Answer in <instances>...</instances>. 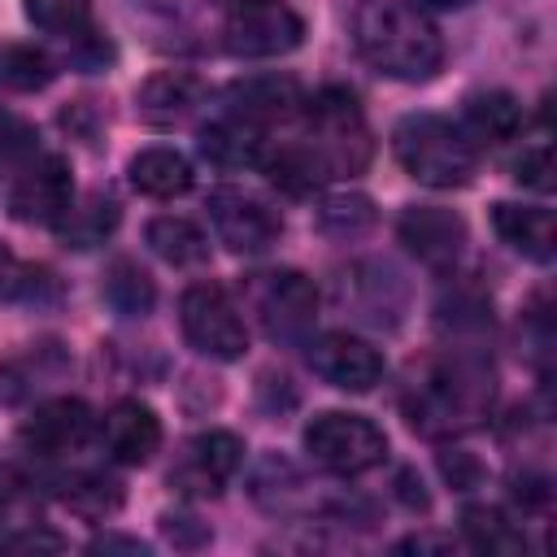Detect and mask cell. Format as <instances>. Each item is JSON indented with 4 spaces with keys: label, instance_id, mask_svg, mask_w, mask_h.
I'll use <instances>...</instances> for the list:
<instances>
[{
    "label": "cell",
    "instance_id": "6da1fadb",
    "mask_svg": "<svg viewBox=\"0 0 557 557\" xmlns=\"http://www.w3.org/2000/svg\"><path fill=\"white\" fill-rule=\"evenodd\" d=\"M352 44L370 70L396 83H426L444 65L435 22L409 0H361L352 13Z\"/></svg>",
    "mask_w": 557,
    "mask_h": 557
},
{
    "label": "cell",
    "instance_id": "7a4b0ae2",
    "mask_svg": "<svg viewBox=\"0 0 557 557\" xmlns=\"http://www.w3.org/2000/svg\"><path fill=\"white\" fill-rule=\"evenodd\" d=\"M392 152L409 178H418L422 187H440V191L466 187L479 165L474 144L461 135V126H453L440 113L400 117L392 131Z\"/></svg>",
    "mask_w": 557,
    "mask_h": 557
},
{
    "label": "cell",
    "instance_id": "3957f363",
    "mask_svg": "<svg viewBox=\"0 0 557 557\" xmlns=\"http://www.w3.org/2000/svg\"><path fill=\"white\" fill-rule=\"evenodd\" d=\"M309 152L322 170V178H339V174H361L374 144H370V126L361 117V104L348 87H322L309 104Z\"/></svg>",
    "mask_w": 557,
    "mask_h": 557
},
{
    "label": "cell",
    "instance_id": "277c9868",
    "mask_svg": "<svg viewBox=\"0 0 557 557\" xmlns=\"http://www.w3.org/2000/svg\"><path fill=\"white\" fill-rule=\"evenodd\" d=\"M309 457L331 474H366L387 457V435L361 413H318L305 426Z\"/></svg>",
    "mask_w": 557,
    "mask_h": 557
},
{
    "label": "cell",
    "instance_id": "5b68a950",
    "mask_svg": "<svg viewBox=\"0 0 557 557\" xmlns=\"http://www.w3.org/2000/svg\"><path fill=\"white\" fill-rule=\"evenodd\" d=\"M178 322L187 344L213 361H235L248 352V326L235 300L226 296V287L218 283H191L178 300Z\"/></svg>",
    "mask_w": 557,
    "mask_h": 557
},
{
    "label": "cell",
    "instance_id": "8992f818",
    "mask_svg": "<svg viewBox=\"0 0 557 557\" xmlns=\"http://www.w3.org/2000/svg\"><path fill=\"white\" fill-rule=\"evenodd\" d=\"M222 35H226V52L231 57L265 61V57H283V52L300 48L305 22L283 0H239L226 13V30Z\"/></svg>",
    "mask_w": 557,
    "mask_h": 557
},
{
    "label": "cell",
    "instance_id": "52a82bcc",
    "mask_svg": "<svg viewBox=\"0 0 557 557\" xmlns=\"http://www.w3.org/2000/svg\"><path fill=\"white\" fill-rule=\"evenodd\" d=\"M252 313L270 339H300L318 313V287L300 270H270L252 283Z\"/></svg>",
    "mask_w": 557,
    "mask_h": 557
},
{
    "label": "cell",
    "instance_id": "ba28073f",
    "mask_svg": "<svg viewBox=\"0 0 557 557\" xmlns=\"http://www.w3.org/2000/svg\"><path fill=\"white\" fill-rule=\"evenodd\" d=\"M209 218H213L218 239L231 252H244V257L274 248L278 235H283V218L265 200H257L248 191H235V187H218L209 196Z\"/></svg>",
    "mask_w": 557,
    "mask_h": 557
},
{
    "label": "cell",
    "instance_id": "9c48e42d",
    "mask_svg": "<svg viewBox=\"0 0 557 557\" xmlns=\"http://www.w3.org/2000/svg\"><path fill=\"white\" fill-rule=\"evenodd\" d=\"M239 461H244L239 435H231V431H205V435H196L183 448L178 466L170 470V487H178L183 496H218L222 483L239 470Z\"/></svg>",
    "mask_w": 557,
    "mask_h": 557
},
{
    "label": "cell",
    "instance_id": "30bf717a",
    "mask_svg": "<svg viewBox=\"0 0 557 557\" xmlns=\"http://www.w3.org/2000/svg\"><path fill=\"white\" fill-rule=\"evenodd\" d=\"M309 366L322 383L339 387V392H370L383 379V357L374 344H366L361 335L348 331H331L322 339L309 344Z\"/></svg>",
    "mask_w": 557,
    "mask_h": 557
},
{
    "label": "cell",
    "instance_id": "8fae6325",
    "mask_svg": "<svg viewBox=\"0 0 557 557\" xmlns=\"http://www.w3.org/2000/svg\"><path fill=\"white\" fill-rule=\"evenodd\" d=\"M396 235L426 265H453L461 257V248H466L461 213L440 209V205H409L400 213V222H396Z\"/></svg>",
    "mask_w": 557,
    "mask_h": 557
},
{
    "label": "cell",
    "instance_id": "7c38bea8",
    "mask_svg": "<svg viewBox=\"0 0 557 557\" xmlns=\"http://www.w3.org/2000/svg\"><path fill=\"white\" fill-rule=\"evenodd\" d=\"M74 200V183H70V165L61 157H44L35 161L9 191V213L17 222H61V213Z\"/></svg>",
    "mask_w": 557,
    "mask_h": 557
},
{
    "label": "cell",
    "instance_id": "4fadbf2b",
    "mask_svg": "<svg viewBox=\"0 0 557 557\" xmlns=\"http://www.w3.org/2000/svg\"><path fill=\"white\" fill-rule=\"evenodd\" d=\"M205 104V83L187 70H157L135 87V113L148 126H183Z\"/></svg>",
    "mask_w": 557,
    "mask_h": 557
},
{
    "label": "cell",
    "instance_id": "5bb4252c",
    "mask_svg": "<svg viewBox=\"0 0 557 557\" xmlns=\"http://www.w3.org/2000/svg\"><path fill=\"white\" fill-rule=\"evenodd\" d=\"M104 448L113 461L122 466H144L152 461V453L161 448V418L152 405L144 400H117L109 413H104Z\"/></svg>",
    "mask_w": 557,
    "mask_h": 557
},
{
    "label": "cell",
    "instance_id": "9a60e30c",
    "mask_svg": "<svg viewBox=\"0 0 557 557\" xmlns=\"http://www.w3.org/2000/svg\"><path fill=\"white\" fill-rule=\"evenodd\" d=\"M87 435H91V409H87L78 396L44 400V405L22 422V440H26L35 453H48V457L78 448Z\"/></svg>",
    "mask_w": 557,
    "mask_h": 557
},
{
    "label": "cell",
    "instance_id": "2e32d148",
    "mask_svg": "<svg viewBox=\"0 0 557 557\" xmlns=\"http://www.w3.org/2000/svg\"><path fill=\"white\" fill-rule=\"evenodd\" d=\"M305 100H300V83L287 78V74H252V78H239L231 87V113L252 122V126H265V122H278L287 113H296Z\"/></svg>",
    "mask_w": 557,
    "mask_h": 557
},
{
    "label": "cell",
    "instance_id": "e0dca14e",
    "mask_svg": "<svg viewBox=\"0 0 557 557\" xmlns=\"http://www.w3.org/2000/svg\"><path fill=\"white\" fill-rule=\"evenodd\" d=\"M492 226H496V235H500L513 252H522L527 261H540V265H548V261H553L557 226H553V213H548V209H535V205H509V200H500V205L492 209Z\"/></svg>",
    "mask_w": 557,
    "mask_h": 557
},
{
    "label": "cell",
    "instance_id": "ac0fdd59",
    "mask_svg": "<svg viewBox=\"0 0 557 557\" xmlns=\"http://www.w3.org/2000/svg\"><path fill=\"white\" fill-rule=\"evenodd\" d=\"M522 131V104L509 96V91H474L466 96V109H461V135L470 144H505Z\"/></svg>",
    "mask_w": 557,
    "mask_h": 557
},
{
    "label": "cell",
    "instance_id": "d6986e66",
    "mask_svg": "<svg viewBox=\"0 0 557 557\" xmlns=\"http://www.w3.org/2000/svg\"><path fill=\"white\" fill-rule=\"evenodd\" d=\"M200 157L218 170H248V165H261L265 148H261V126L244 122V117H222L213 126L200 131Z\"/></svg>",
    "mask_w": 557,
    "mask_h": 557
},
{
    "label": "cell",
    "instance_id": "ffe728a7",
    "mask_svg": "<svg viewBox=\"0 0 557 557\" xmlns=\"http://www.w3.org/2000/svg\"><path fill=\"white\" fill-rule=\"evenodd\" d=\"M131 174V187L139 196H152V200H174L191 187V161L174 148H144L131 157L126 165Z\"/></svg>",
    "mask_w": 557,
    "mask_h": 557
},
{
    "label": "cell",
    "instance_id": "44dd1931",
    "mask_svg": "<svg viewBox=\"0 0 557 557\" xmlns=\"http://www.w3.org/2000/svg\"><path fill=\"white\" fill-rule=\"evenodd\" d=\"M148 248L161 257V261H170V265H200L205 257H209V239H205V231L196 226V222H187V218H174V213H161V218H152L148 222Z\"/></svg>",
    "mask_w": 557,
    "mask_h": 557
},
{
    "label": "cell",
    "instance_id": "7402d4cb",
    "mask_svg": "<svg viewBox=\"0 0 557 557\" xmlns=\"http://www.w3.org/2000/svg\"><path fill=\"white\" fill-rule=\"evenodd\" d=\"M52 61L35 44H0V87L4 91H44L52 83Z\"/></svg>",
    "mask_w": 557,
    "mask_h": 557
},
{
    "label": "cell",
    "instance_id": "603a6c76",
    "mask_svg": "<svg viewBox=\"0 0 557 557\" xmlns=\"http://www.w3.org/2000/svg\"><path fill=\"white\" fill-rule=\"evenodd\" d=\"M57 226H61V239H65V244L91 248V244H100V239L117 226V205H113L109 196H91L87 205L74 209V200H70V209L61 213Z\"/></svg>",
    "mask_w": 557,
    "mask_h": 557
},
{
    "label": "cell",
    "instance_id": "cb8c5ba5",
    "mask_svg": "<svg viewBox=\"0 0 557 557\" xmlns=\"http://www.w3.org/2000/svg\"><path fill=\"white\" fill-rule=\"evenodd\" d=\"M261 170L270 174L274 187H283L292 196H305L313 183H322V170H318V161H313V152L305 144H283L278 152L261 157Z\"/></svg>",
    "mask_w": 557,
    "mask_h": 557
},
{
    "label": "cell",
    "instance_id": "d4e9b609",
    "mask_svg": "<svg viewBox=\"0 0 557 557\" xmlns=\"http://www.w3.org/2000/svg\"><path fill=\"white\" fill-rule=\"evenodd\" d=\"M104 300L122 318H144L152 309V278L135 261H113V270L104 278Z\"/></svg>",
    "mask_w": 557,
    "mask_h": 557
},
{
    "label": "cell",
    "instance_id": "484cf974",
    "mask_svg": "<svg viewBox=\"0 0 557 557\" xmlns=\"http://www.w3.org/2000/svg\"><path fill=\"white\" fill-rule=\"evenodd\" d=\"M461 527H466V535H470V544H474L479 553H518V548H522L518 527H513V522H505V513H500V509L470 505V509L461 513Z\"/></svg>",
    "mask_w": 557,
    "mask_h": 557
},
{
    "label": "cell",
    "instance_id": "4316f807",
    "mask_svg": "<svg viewBox=\"0 0 557 557\" xmlns=\"http://www.w3.org/2000/svg\"><path fill=\"white\" fill-rule=\"evenodd\" d=\"M26 17L48 35L83 39L91 26V0H26Z\"/></svg>",
    "mask_w": 557,
    "mask_h": 557
},
{
    "label": "cell",
    "instance_id": "83f0119b",
    "mask_svg": "<svg viewBox=\"0 0 557 557\" xmlns=\"http://www.w3.org/2000/svg\"><path fill=\"white\" fill-rule=\"evenodd\" d=\"M318 226L326 235H361L374 226V205L366 196H331L318 209Z\"/></svg>",
    "mask_w": 557,
    "mask_h": 557
},
{
    "label": "cell",
    "instance_id": "f1b7e54d",
    "mask_svg": "<svg viewBox=\"0 0 557 557\" xmlns=\"http://www.w3.org/2000/svg\"><path fill=\"white\" fill-rule=\"evenodd\" d=\"M513 178L522 183V187H531V191H553V152H548V144H531V148H522V157L513 161Z\"/></svg>",
    "mask_w": 557,
    "mask_h": 557
},
{
    "label": "cell",
    "instance_id": "f546056e",
    "mask_svg": "<svg viewBox=\"0 0 557 557\" xmlns=\"http://www.w3.org/2000/svg\"><path fill=\"white\" fill-rule=\"evenodd\" d=\"M30 287H35V270L9 244H0V300H17Z\"/></svg>",
    "mask_w": 557,
    "mask_h": 557
},
{
    "label": "cell",
    "instance_id": "4dcf8cb0",
    "mask_svg": "<svg viewBox=\"0 0 557 557\" xmlns=\"http://www.w3.org/2000/svg\"><path fill=\"white\" fill-rule=\"evenodd\" d=\"M440 466H444V474L453 479V483H466V479H474L479 470H474V461L466 457V453H453V457H440Z\"/></svg>",
    "mask_w": 557,
    "mask_h": 557
},
{
    "label": "cell",
    "instance_id": "1f68e13d",
    "mask_svg": "<svg viewBox=\"0 0 557 557\" xmlns=\"http://www.w3.org/2000/svg\"><path fill=\"white\" fill-rule=\"evenodd\" d=\"M4 548H61V540L57 535H13V540H4Z\"/></svg>",
    "mask_w": 557,
    "mask_h": 557
},
{
    "label": "cell",
    "instance_id": "d6a6232c",
    "mask_svg": "<svg viewBox=\"0 0 557 557\" xmlns=\"http://www.w3.org/2000/svg\"><path fill=\"white\" fill-rule=\"evenodd\" d=\"M91 548H96V553H100V548H104V553H109V548H131V553H148V544H139V540H122V535H104V540H96Z\"/></svg>",
    "mask_w": 557,
    "mask_h": 557
},
{
    "label": "cell",
    "instance_id": "836d02e7",
    "mask_svg": "<svg viewBox=\"0 0 557 557\" xmlns=\"http://www.w3.org/2000/svg\"><path fill=\"white\" fill-rule=\"evenodd\" d=\"M422 4H435V9H461V4H470V0H422Z\"/></svg>",
    "mask_w": 557,
    "mask_h": 557
},
{
    "label": "cell",
    "instance_id": "e575fe53",
    "mask_svg": "<svg viewBox=\"0 0 557 557\" xmlns=\"http://www.w3.org/2000/svg\"><path fill=\"white\" fill-rule=\"evenodd\" d=\"M0 518H4V500H0Z\"/></svg>",
    "mask_w": 557,
    "mask_h": 557
}]
</instances>
